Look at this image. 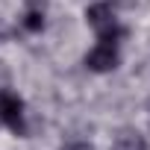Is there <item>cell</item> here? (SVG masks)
Returning <instances> with one entry per match:
<instances>
[{
  "label": "cell",
  "mask_w": 150,
  "mask_h": 150,
  "mask_svg": "<svg viewBox=\"0 0 150 150\" xmlns=\"http://www.w3.org/2000/svg\"><path fill=\"white\" fill-rule=\"evenodd\" d=\"M86 24L94 30L97 41H115L118 44L124 38V27H121V21L109 3H91L86 9Z\"/></svg>",
  "instance_id": "1"
},
{
  "label": "cell",
  "mask_w": 150,
  "mask_h": 150,
  "mask_svg": "<svg viewBox=\"0 0 150 150\" xmlns=\"http://www.w3.org/2000/svg\"><path fill=\"white\" fill-rule=\"evenodd\" d=\"M24 100L9 91V88H0V124L9 127L15 135H24L27 132V112H24Z\"/></svg>",
  "instance_id": "2"
},
{
  "label": "cell",
  "mask_w": 150,
  "mask_h": 150,
  "mask_svg": "<svg viewBox=\"0 0 150 150\" xmlns=\"http://www.w3.org/2000/svg\"><path fill=\"white\" fill-rule=\"evenodd\" d=\"M121 62V50L115 41H97L88 53H86V68L94 71V74H109L115 71Z\"/></svg>",
  "instance_id": "3"
},
{
  "label": "cell",
  "mask_w": 150,
  "mask_h": 150,
  "mask_svg": "<svg viewBox=\"0 0 150 150\" xmlns=\"http://www.w3.org/2000/svg\"><path fill=\"white\" fill-rule=\"evenodd\" d=\"M112 150H147V138L135 129V127H124L115 132Z\"/></svg>",
  "instance_id": "4"
},
{
  "label": "cell",
  "mask_w": 150,
  "mask_h": 150,
  "mask_svg": "<svg viewBox=\"0 0 150 150\" xmlns=\"http://www.w3.org/2000/svg\"><path fill=\"white\" fill-rule=\"evenodd\" d=\"M21 27L27 33H41L44 30V9H27L21 18Z\"/></svg>",
  "instance_id": "5"
},
{
  "label": "cell",
  "mask_w": 150,
  "mask_h": 150,
  "mask_svg": "<svg viewBox=\"0 0 150 150\" xmlns=\"http://www.w3.org/2000/svg\"><path fill=\"white\" fill-rule=\"evenodd\" d=\"M62 150H94L91 144H86V141H71V144H65Z\"/></svg>",
  "instance_id": "6"
},
{
  "label": "cell",
  "mask_w": 150,
  "mask_h": 150,
  "mask_svg": "<svg viewBox=\"0 0 150 150\" xmlns=\"http://www.w3.org/2000/svg\"><path fill=\"white\" fill-rule=\"evenodd\" d=\"M24 3H27V9H44L47 0H24Z\"/></svg>",
  "instance_id": "7"
}]
</instances>
